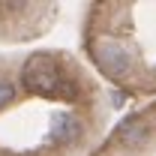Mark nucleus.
I'll return each mask as SVG.
<instances>
[{
  "mask_svg": "<svg viewBox=\"0 0 156 156\" xmlns=\"http://www.w3.org/2000/svg\"><path fill=\"white\" fill-rule=\"evenodd\" d=\"M21 84L27 93L42 99H78V84L60 69V63L45 51L30 54L21 66Z\"/></svg>",
  "mask_w": 156,
  "mask_h": 156,
  "instance_id": "obj_1",
  "label": "nucleus"
},
{
  "mask_svg": "<svg viewBox=\"0 0 156 156\" xmlns=\"http://www.w3.org/2000/svg\"><path fill=\"white\" fill-rule=\"evenodd\" d=\"M78 138H81V123H78L72 114H57L54 117L51 135H48L51 144H75Z\"/></svg>",
  "mask_w": 156,
  "mask_h": 156,
  "instance_id": "obj_4",
  "label": "nucleus"
},
{
  "mask_svg": "<svg viewBox=\"0 0 156 156\" xmlns=\"http://www.w3.org/2000/svg\"><path fill=\"white\" fill-rule=\"evenodd\" d=\"M114 138L123 147H141V144H147V138H150V123L141 114H132V117H126V120L117 126Z\"/></svg>",
  "mask_w": 156,
  "mask_h": 156,
  "instance_id": "obj_3",
  "label": "nucleus"
},
{
  "mask_svg": "<svg viewBox=\"0 0 156 156\" xmlns=\"http://www.w3.org/2000/svg\"><path fill=\"white\" fill-rule=\"evenodd\" d=\"M12 99H15V87H12L6 78H0V108H6Z\"/></svg>",
  "mask_w": 156,
  "mask_h": 156,
  "instance_id": "obj_5",
  "label": "nucleus"
},
{
  "mask_svg": "<svg viewBox=\"0 0 156 156\" xmlns=\"http://www.w3.org/2000/svg\"><path fill=\"white\" fill-rule=\"evenodd\" d=\"M96 63H99V69H102L105 75H111V78H123L132 69L129 51H126L117 39H102L96 45Z\"/></svg>",
  "mask_w": 156,
  "mask_h": 156,
  "instance_id": "obj_2",
  "label": "nucleus"
}]
</instances>
